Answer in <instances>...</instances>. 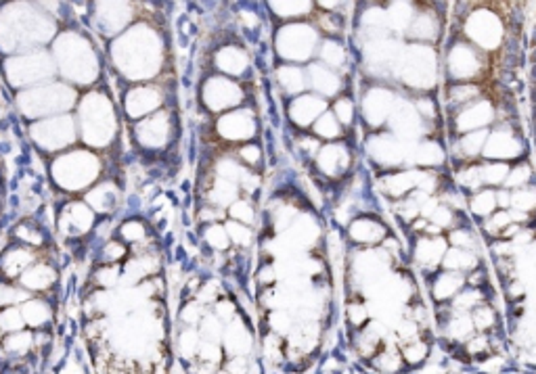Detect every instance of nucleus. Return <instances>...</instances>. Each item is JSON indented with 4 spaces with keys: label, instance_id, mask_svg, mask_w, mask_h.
Here are the masks:
<instances>
[{
    "label": "nucleus",
    "instance_id": "nucleus-25",
    "mask_svg": "<svg viewBox=\"0 0 536 374\" xmlns=\"http://www.w3.org/2000/svg\"><path fill=\"white\" fill-rule=\"evenodd\" d=\"M285 232H287L291 245H296V247H308V245L314 241V237L319 234V226L314 224L312 218L302 216V218H296V220L291 222V226H289Z\"/></svg>",
    "mask_w": 536,
    "mask_h": 374
},
{
    "label": "nucleus",
    "instance_id": "nucleus-3",
    "mask_svg": "<svg viewBox=\"0 0 536 374\" xmlns=\"http://www.w3.org/2000/svg\"><path fill=\"white\" fill-rule=\"evenodd\" d=\"M461 33L482 52H493L503 46L507 38V25L499 10L488 4H478L463 15Z\"/></svg>",
    "mask_w": 536,
    "mask_h": 374
},
{
    "label": "nucleus",
    "instance_id": "nucleus-49",
    "mask_svg": "<svg viewBox=\"0 0 536 374\" xmlns=\"http://www.w3.org/2000/svg\"><path fill=\"white\" fill-rule=\"evenodd\" d=\"M400 360L396 358V356H392V352H384V354H379L377 358H375V366L379 368V371H398L400 366Z\"/></svg>",
    "mask_w": 536,
    "mask_h": 374
},
{
    "label": "nucleus",
    "instance_id": "nucleus-27",
    "mask_svg": "<svg viewBox=\"0 0 536 374\" xmlns=\"http://www.w3.org/2000/svg\"><path fill=\"white\" fill-rule=\"evenodd\" d=\"M218 65L231 75H241L247 67V54L239 46H226L218 54Z\"/></svg>",
    "mask_w": 536,
    "mask_h": 374
},
{
    "label": "nucleus",
    "instance_id": "nucleus-38",
    "mask_svg": "<svg viewBox=\"0 0 536 374\" xmlns=\"http://www.w3.org/2000/svg\"><path fill=\"white\" fill-rule=\"evenodd\" d=\"M428 354H430V347L426 345V343H421V341H409L405 347H403V360L407 362V364H423L426 362V358H428Z\"/></svg>",
    "mask_w": 536,
    "mask_h": 374
},
{
    "label": "nucleus",
    "instance_id": "nucleus-54",
    "mask_svg": "<svg viewBox=\"0 0 536 374\" xmlns=\"http://www.w3.org/2000/svg\"><path fill=\"white\" fill-rule=\"evenodd\" d=\"M203 335H205V337H212V339H218V337H220V322H218V318H205V322H203Z\"/></svg>",
    "mask_w": 536,
    "mask_h": 374
},
{
    "label": "nucleus",
    "instance_id": "nucleus-10",
    "mask_svg": "<svg viewBox=\"0 0 536 374\" xmlns=\"http://www.w3.org/2000/svg\"><path fill=\"white\" fill-rule=\"evenodd\" d=\"M329 109V103L325 96L317 94V92H302L296 94L287 107L289 119L298 126V128H310L317 117Z\"/></svg>",
    "mask_w": 536,
    "mask_h": 374
},
{
    "label": "nucleus",
    "instance_id": "nucleus-39",
    "mask_svg": "<svg viewBox=\"0 0 536 374\" xmlns=\"http://www.w3.org/2000/svg\"><path fill=\"white\" fill-rule=\"evenodd\" d=\"M472 322H474V329L484 333V331H491L495 327V312L486 306H476L472 310Z\"/></svg>",
    "mask_w": 536,
    "mask_h": 374
},
{
    "label": "nucleus",
    "instance_id": "nucleus-29",
    "mask_svg": "<svg viewBox=\"0 0 536 374\" xmlns=\"http://www.w3.org/2000/svg\"><path fill=\"white\" fill-rule=\"evenodd\" d=\"M497 190L495 188H484L474 193V197L470 199V209L474 216L478 218H488L495 209H497Z\"/></svg>",
    "mask_w": 536,
    "mask_h": 374
},
{
    "label": "nucleus",
    "instance_id": "nucleus-20",
    "mask_svg": "<svg viewBox=\"0 0 536 374\" xmlns=\"http://www.w3.org/2000/svg\"><path fill=\"white\" fill-rule=\"evenodd\" d=\"M384 190L394 197V199H405L411 190H417L419 184V170H405V172H394L382 180Z\"/></svg>",
    "mask_w": 536,
    "mask_h": 374
},
{
    "label": "nucleus",
    "instance_id": "nucleus-4",
    "mask_svg": "<svg viewBox=\"0 0 536 374\" xmlns=\"http://www.w3.org/2000/svg\"><path fill=\"white\" fill-rule=\"evenodd\" d=\"M444 67L453 82H474L482 73L484 52L463 38L449 46Z\"/></svg>",
    "mask_w": 536,
    "mask_h": 374
},
{
    "label": "nucleus",
    "instance_id": "nucleus-36",
    "mask_svg": "<svg viewBox=\"0 0 536 374\" xmlns=\"http://www.w3.org/2000/svg\"><path fill=\"white\" fill-rule=\"evenodd\" d=\"M331 111L335 113V117L340 119V124H342L344 128H348V126L354 121V117H356L354 100H352V98H348V96H340V98L335 100V105H333V109H331Z\"/></svg>",
    "mask_w": 536,
    "mask_h": 374
},
{
    "label": "nucleus",
    "instance_id": "nucleus-22",
    "mask_svg": "<svg viewBox=\"0 0 536 374\" xmlns=\"http://www.w3.org/2000/svg\"><path fill=\"white\" fill-rule=\"evenodd\" d=\"M224 345L233 356H245L252 352L254 337L241 320H235V322H231L229 331L224 333Z\"/></svg>",
    "mask_w": 536,
    "mask_h": 374
},
{
    "label": "nucleus",
    "instance_id": "nucleus-21",
    "mask_svg": "<svg viewBox=\"0 0 536 374\" xmlns=\"http://www.w3.org/2000/svg\"><path fill=\"white\" fill-rule=\"evenodd\" d=\"M268 2V8L285 19V21H291V19H306L314 13V0H266Z\"/></svg>",
    "mask_w": 536,
    "mask_h": 374
},
{
    "label": "nucleus",
    "instance_id": "nucleus-15",
    "mask_svg": "<svg viewBox=\"0 0 536 374\" xmlns=\"http://www.w3.org/2000/svg\"><path fill=\"white\" fill-rule=\"evenodd\" d=\"M218 130L229 140H245L256 134V115L252 111H233L220 117Z\"/></svg>",
    "mask_w": 536,
    "mask_h": 374
},
{
    "label": "nucleus",
    "instance_id": "nucleus-7",
    "mask_svg": "<svg viewBox=\"0 0 536 374\" xmlns=\"http://www.w3.org/2000/svg\"><path fill=\"white\" fill-rule=\"evenodd\" d=\"M367 153L371 159L379 165L386 167H396L403 165L409 159V149L405 140L394 136L392 132H375L367 140Z\"/></svg>",
    "mask_w": 536,
    "mask_h": 374
},
{
    "label": "nucleus",
    "instance_id": "nucleus-23",
    "mask_svg": "<svg viewBox=\"0 0 536 374\" xmlns=\"http://www.w3.org/2000/svg\"><path fill=\"white\" fill-rule=\"evenodd\" d=\"M465 285L463 272H455V270H447L444 274H440L434 285H432V297L436 301H449L453 299Z\"/></svg>",
    "mask_w": 536,
    "mask_h": 374
},
{
    "label": "nucleus",
    "instance_id": "nucleus-8",
    "mask_svg": "<svg viewBox=\"0 0 536 374\" xmlns=\"http://www.w3.org/2000/svg\"><path fill=\"white\" fill-rule=\"evenodd\" d=\"M524 153V142L518 138V134L512 128H497L488 130L482 155L486 159L495 161H512L518 159Z\"/></svg>",
    "mask_w": 536,
    "mask_h": 374
},
{
    "label": "nucleus",
    "instance_id": "nucleus-40",
    "mask_svg": "<svg viewBox=\"0 0 536 374\" xmlns=\"http://www.w3.org/2000/svg\"><path fill=\"white\" fill-rule=\"evenodd\" d=\"M514 220H512V214H509V209H503V211H493L488 218H486V232L488 234H503L505 232V228L512 224Z\"/></svg>",
    "mask_w": 536,
    "mask_h": 374
},
{
    "label": "nucleus",
    "instance_id": "nucleus-12",
    "mask_svg": "<svg viewBox=\"0 0 536 374\" xmlns=\"http://www.w3.org/2000/svg\"><path fill=\"white\" fill-rule=\"evenodd\" d=\"M306 80H308V88H312L317 94L331 98L338 96L344 88V82L340 77V73L331 67H327L325 63H308L306 65Z\"/></svg>",
    "mask_w": 536,
    "mask_h": 374
},
{
    "label": "nucleus",
    "instance_id": "nucleus-42",
    "mask_svg": "<svg viewBox=\"0 0 536 374\" xmlns=\"http://www.w3.org/2000/svg\"><path fill=\"white\" fill-rule=\"evenodd\" d=\"M459 184L470 188V190H478L484 182H482V170L480 165H468L465 170L459 172Z\"/></svg>",
    "mask_w": 536,
    "mask_h": 374
},
{
    "label": "nucleus",
    "instance_id": "nucleus-41",
    "mask_svg": "<svg viewBox=\"0 0 536 374\" xmlns=\"http://www.w3.org/2000/svg\"><path fill=\"white\" fill-rule=\"evenodd\" d=\"M268 324H270L275 335H289L291 329H294V318L283 310H275L268 318Z\"/></svg>",
    "mask_w": 536,
    "mask_h": 374
},
{
    "label": "nucleus",
    "instance_id": "nucleus-13",
    "mask_svg": "<svg viewBox=\"0 0 536 374\" xmlns=\"http://www.w3.org/2000/svg\"><path fill=\"white\" fill-rule=\"evenodd\" d=\"M205 100L214 111L235 107L243 100V90L235 80L229 77H214L205 88Z\"/></svg>",
    "mask_w": 536,
    "mask_h": 374
},
{
    "label": "nucleus",
    "instance_id": "nucleus-37",
    "mask_svg": "<svg viewBox=\"0 0 536 374\" xmlns=\"http://www.w3.org/2000/svg\"><path fill=\"white\" fill-rule=\"evenodd\" d=\"M480 301H482V293L480 291H476V289H472V291H459L455 297H453V308L457 310V312H472L476 306H480Z\"/></svg>",
    "mask_w": 536,
    "mask_h": 374
},
{
    "label": "nucleus",
    "instance_id": "nucleus-26",
    "mask_svg": "<svg viewBox=\"0 0 536 374\" xmlns=\"http://www.w3.org/2000/svg\"><path fill=\"white\" fill-rule=\"evenodd\" d=\"M317 52H319L321 63H325L327 67H331V69H335V71L344 69V65H346V48H344V44L338 42L335 38H325V40H321Z\"/></svg>",
    "mask_w": 536,
    "mask_h": 374
},
{
    "label": "nucleus",
    "instance_id": "nucleus-47",
    "mask_svg": "<svg viewBox=\"0 0 536 374\" xmlns=\"http://www.w3.org/2000/svg\"><path fill=\"white\" fill-rule=\"evenodd\" d=\"M413 105H415V109L419 111V115H421L423 119H428V121L438 115V107H436V103H434L430 96H421V98L413 100Z\"/></svg>",
    "mask_w": 536,
    "mask_h": 374
},
{
    "label": "nucleus",
    "instance_id": "nucleus-44",
    "mask_svg": "<svg viewBox=\"0 0 536 374\" xmlns=\"http://www.w3.org/2000/svg\"><path fill=\"white\" fill-rule=\"evenodd\" d=\"M231 216H233V220L243 222V224H252L254 218H256L252 205L247 201H237V199L231 203Z\"/></svg>",
    "mask_w": 536,
    "mask_h": 374
},
{
    "label": "nucleus",
    "instance_id": "nucleus-56",
    "mask_svg": "<svg viewBox=\"0 0 536 374\" xmlns=\"http://www.w3.org/2000/svg\"><path fill=\"white\" fill-rule=\"evenodd\" d=\"M421 2H423L426 6H430V4H434V2H438V0H421Z\"/></svg>",
    "mask_w": 536,
    "mask_h": 374
},
{
    "label": "nucleus",
    "instance_id": "nucleus-17",
    "mask_svg": "<svg viewBox=\"0 0 536 374\" xmlns=\"http://www.w3.org/2000/svg\"><path fill=\"white\" fill-rule=\"evenodd\" d=\"M444 159H447L444 147H442L440 142H436V140L423 138V140H419V142L413 147V151H409V159H407V161H411L415 167H428V170H432V167L442 165Z\"/></svg>",
    "mask_w": 536,
    "mask_h": 374
},
{
    "label": "nucleus",
    "instance_id": "nucleus-5",
    "mask_svg": "<svg viewBox=\"0 0 536 374\" xmlns=\"http://www.w3.org/2000/svg\"><path fill=\"white\" fill-rule=\"evenodd\" d=\"M388 126H390V132L394 136H398L400 140H417L423 136V128H426V119L419 115V111L415 109V105L411 100H405V98H398L394 100V107L390 111V117H388Z\"/></svg>",
    "mask_w": 536,
    "mask_h": 374
},
{
    "label": "nucleus",
    "instance_id": "nucleus-2",
    "mask_svg": "<svg viewBox=\"0 0 536 374\" xmlns=\"http://www.w3.org/2000/svg\"><path fill=\"white\" fill-rule=\"evenodd\" d=\"M321 44L319 27L306 19L285 21L275 33V52L285 63H308Z\"/></svg>",
    "mask_w": 536,
    "mask_h": 374
},
{
    "label": "nucleus",
    "instance_id": "nucleus-14",
    "mask_svg": "<svg viewBox=\"0 0 536 374\" xmlns=\"http://www.w3.org/2000/svg\"><path fill=\"white\" fill-rule=\"evenodd\" d=\"M411 42H428V44H434L436 38L440 36V19L436 15V10L432 6H426V8H419L415 10L407 31H405Z\"/></svg>",
    "mask_w": 536,
    "mask_h": 374
},
{
    "label": "nucleus",
    "instance_id": "nucleus-1",
    "mask_svg": "<svg viewBox=\"0 0 536 374\" xmlns=\"http://www.w3.org/2000/svg\"><path fill=\"white\" fill-rule=\"evenodd\" d=\"M392 73L398 82L413 90H430L438 80V50L428 42H411L400 46Z\"/></svg>",
    "mask_w": 536,
    "mask_h": 374
},
{
    "label": "nucleus",
    "instance_id": "nucleus-16",
    "mask_svg": "<svg viewBox=\"0 0 536 374\" xmlns=\"http://www.w3.org/2000/svg\"><path fill=\"white\" fill-rule=\"evenodd\" d=\"M386 234H388L386 226L379 220H373V218H367V216L354 218L348 224V237L356 245H377V243H384Z\"/></svg>",
    "mask_w": 536,
    "mask_h": 374
},
{
    "label": "nucleus",
    "instance_id": "nucleus-46",
    "mask_svg": "<svg viewBox=\"0 0 536 374\" xmlns=\"http://www.w3.org/2000/svg\"><path fill=\"white\" fill-rule=\"evenodd\" d=\"M449 243L453 247H461V249H472L474 251V234L470 230L457 228L449 234Z\"/></svg>",
    "mask_w": 536,
    "mask_h": 374
},
{
    "label": "nucleus",
    "instance_id": "nucleus-45",
    "mask_svg": "<svg viewBox=\"0 0 536 374\" xmlns=\"http://www.w3.org/2000/svg\"><path fill=\"white\" fill-rule=\"evenodd\" d=\"M434 226H438V228H449L451 224H453V220H455V216H453V209L451 207H447V205H436V209L430 214V218H428Z\"/></svg>",
    "mask_w": 536,
    "mask_h": 374
},
{
    "label": "nucleus",
    "instance_id": "nucleus-35",
    "mask_svg": "<svg viewBox=\"0 0 536 374\" xmlns=\"http://www.w3.org/2000/svg\"><path fill=\"white\" fill-rule=\"evenodd\" d=\"M530 180H533V167H530V163H518V165L509 167V174H507L503 186L509 188V190H514V188L526 186Z\"/></svg>",
    "mask_w": 536,
    "mask_h": 374
},
{
    "label": "nucleus",
    "instance_id": "nucleus-51",
    "mask_svg": "<svg viewBox=\"0 0 536 374\" xmlns=\"http://www.w3.org/2000/svg\"><path fill=\"white\" fill-rule=\"evenodd\" d=\"M239 155H241V159H243L247 165H256V163H260L262 151H260L258 144H245V147L239 151Z\"/></svg>",
    "mask_w": 536,
    "mask_h": 374
},
{
    "label": "nucleus",
    "instance_id": "nucleus-53",
    "mask_svg": "<svg viewBox=\"0 0 536 374\" xmlns=\"http://www.w3.org/2000/svg\"><path fill=\"white\" fill-rule=\"evenodd\" d=\"M486 350H488V339H486L484 335L474 337V339L468 343V352H470L472 356H476V354H484Z\"/></svg>",
    "mask_w": 536,
    "mask_h": 374
},
{
    "label": "nucleus",
    "instance_id": "nucleus-18",
    "mask_svg": "<svg viewBox=\"0 0 536 374\" xmlns=\"http://www.w3.org/2000/svg\"><path fill=\"white\" fill-rule=\"evenodd\" d=\"M277 82L279 86L289 94H302L308 88V80H306V67L298 65V63H283L277 67Z\"/></svg>",
    "mask_w": 536,
    "mask_h": 374
},
{
    "label": "nucleus",
    "instance_id": "nucleus-19",
    "mask_svg": "<svg viewBox=\"0 0 536 374\" xmlns=\"http://www.w3.org/2000/svg\"><path fill=\"white\" fill-rule=\"evenodd\" d=\"M449 249V241L444 237H423L417 241V247H415V260L417 264L421 266H428V268H434L442 262V255L444 251Z\"/></svg>",
    "mask_w": 536,
    "mask_h": 374
},
{
    "label": "nucleus",
    "instance_id": "nucleus-55",
    "mask_svg": "<svg viewBox=\"0 0 536 374\" xmlns=\"http://www.w3.org/2000/svg\"><path fill=\"white\" fill-rule=\"evenodd\" d=\"M509 203H512V190L509 188H501V190H497V205L499 207H509Z\"/></svg>",
    "mask_w": 536,
    "mask_h": 374
},
{
    "label": "nucleus",
    "instance_id": "nucleus-50",
    "mask_svg": "<svg viewBox=\"0 0 536 374\" xmlns=\"http://www.w3.org/2000/svg\"><path fill=\"white\" fill-rule=\"evenodd\" d=\"M348 320H350V324H354V327H363V324L367 322V308L361 306V304L348 306Z\"/></svg>",
    "mask_w": 536,
    "mask_h": 374
},
{
    "label": "nucleus",
    "instance_id": "nucleus-6",
    "mask_svg": "<svg viewBox=\"0 0 536 374\" xmlns=\"http://www.w3.org/2000/svg\"><path fill=\"white\" fill-rule=\"evenodd\" d=\"M396 94L386 86H371L361 100V115L365 124L373 130H379L388 124L390 111L394 107Z\"/></svg>",
    "mask_w": 536,
    "mask_h": 374
},
{
    "label": "nucleus",
    "instance_id": "nucleus-11",
    "mask_svg": "<svg viewBox=\"0 0 536 374\" xmlns=\"http://www.w3.org/2000/svg\"><path fill=\"white\" fill-rule=\"evenodd\" d=\"M317 167L323 176L327 178H340L346 174L352 157L350 151L346 149V144L342 142H327L323 147H319L317 151Z\"/></svg>",
    "mask_w": 536,
    "mask_h": 374
},
{
    "label": "nucleus",
    "instance_id": "nucleus-31",
    "mask_svg": "<svg viewBox=\"0 0 536 374\" xmlns=\"http://www.w3.org/2000/svg\"><path fill=\"white\" fill-rule=\"evenodd\" d=\"M486 136H488V128L474 130V132H465V134H463V138L459 140V149H461V153H463L465 157L482 155V149H484Z\"/></svg>",
    "mask_w": 536,
    "mask_h": 374
},
{
    "label": "nucleus",
    "instance_id": "nucleus-30",
    "mask_svg": "<svg viewBox=\"0 0 536 374\" xmlns=\"http://www.w3.org/2000/svg\"><path fill=\"white\" fill-rule=\"evenodd\" d=\"M474 322H472V316L470 312H457L453 316V320L447 324V335L453 339V341H465L474 335Z\"/></svg>",
    "mask_w": 536,
    "mask_h": 374
},
{
    "label": "nucleus",
    "instance_id": "nucleus-9",
    "mask_svg": "<svg viewBox=\"0 0 536 374\" xmlns=\"http://www.w3.org/2000/svg\"><path fill=\"white\" fill-rule=\"evenodd\" d=\"M495 105L488 100V98H474L472 103L463 105L455 117V128L459 134H465V132H474V130H482V128H488L493 121H495Z\"/></svg>",
    "mask_w": 536,
    "mask_h": 374
},
{
    "label": "nucleus",
    "instance_id": "nucleus-24",
    "mask_svg": "<svg viewBox=\"0 0 536 374\" xmlns=\"http://www.w3.org/2000/svg\"><path fill=\"white\" fill-rule=\"evenodd\" d=\"M447 270H455V272H470L478 266V257L472 249H461V247H449L442 255L440 262Z\"/></svg>",
    "mask_w": 536,
    "mask_h": 374
},
{
    "label": "nucleus",
    "instance_id": "nucleus-43",
    "mask_svg": "<svg viewBox=\"0 0 536 374\" xmlns=\"http://www.w3.org/2000/svg\"><path fill=\"white\" fill-rule=\"evenodd\" d=\"M226 232H229V239H233L237 245H243V247H247L249 243H252V230L243 224V222H229L226 226Z\"/></svg>",
    "mask_w": 536,
    "mask_h": 374
},
{
    "label": "nucleus",
    "instance_id": "nucleus-33",
    "mask_svg": "<svg viewBox=\"0 0 536 374\" xmlns=\"http://www.w3.org/2000/svg\"><path fill=\"white\" fill-rule=\"evenodd\" d=\"M478 96H480V86H476L474 82H455V86L449 90V100L461 107L472 103Z\"/></svg>",
    "mask_w": 536,
    "mask_h": 374
},
{
    "label": "nucleus",
    "instance_id": "nucleus-28",
    "mask_svg": "<svg viewBox=\"0 0 536 374\" xmlns=\"http://www.w3.org/2000/svg\"><path fill=\"white\" fill-rule=\"evenodd\" d=\"M312 132L317 138H323V140H335L344 134V126L340 124V119L335 117L333 111H323L317 121L312 124Z\"/></svg>",
    "mask_w": 536,
    "mask_h": 374
},
{
    "label": "nucleus",
    "instance_id": "nucleus-48",
    "mask_svg": "<svg viewBox=\"0 0 536 374\" xmlns=\"http://www.w3.org/2000/svg\"><path fill=\"white\" fill-rule=\"evenodd\" d=\"M208 241H210L212 247H216V249H226V247H229V232H226V228L212 226L210 232H208Z\"/></svg>",
    "mask_w": 536,
    "mask_h": 374
},
{
    "label": "nucleus",
    "instance_id": "nucleus-32",
    "mask_svg": "<svg viewBox=\"0 0 536 374\" xmlns=\"http://www.w3.org/2000/svg\"><path fill=\"white\" fill-rule=\"evenodd\" d=\"M509 163H505V161H488V163H484V165H480V170H482V182L484 184H488V186H503L505 184V178H507V174H509Z\"/></svg>",
    "mask_w": 536,
    "mask_h": 374
},
{
    "label": "nucleus",
    "instance_id": "nucleus-52",
    "mask_svg": "<svg viewBox=\"0 0 536 374\" xmlns=\"http://www.w3.org/2000/svg\"><path fill=\"white\" fill-rule=\"evenodd\" d=\"M348 0H314V6L325 13H340Z\"/></svg>",
    "mask_w": 536,
    "mask_h": 374
},
{
    "label": "nucleus",
    "instance_id": "nucleus-34",
    "mask_svg": "<svg viewBox=\"0 0 536 374\" xmlns=\"http://www.w3.org/2000/svg\"><path fill=\"white\" fill-rule=\"evenodd\" d=\"M512 209H518V211H533L536 209V188H530L528 184L526 186H520V188H514L512 190V203H509Z\"/></svg>",
    "mask_w": 536,
    "mask_h": 374
}]
</instances>
